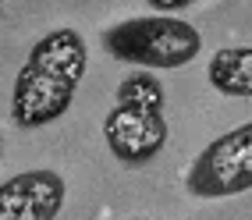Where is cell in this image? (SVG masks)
Here are the masks:
<instances>
[{
  "label": "cell",
  "mask_w": 252,
  "mask_h": 220,
  "mask_svg": "<svg viewBox=\"0 0 252 220\" xmlns=\"http://www.w3.org/2000/svg\"><path fill=\"white\" fill-rule=\"evenodd\" d=\"M103 46L114 61L139 67H185L199 57L203 36L178 14H139L103 32Z\"/></svg>",
  "instance_id": "1"
},
{
  "label": "cell",
  "mask_w": 252,
  "mask_h": 220,
  "mask_svg": "<svg viewBox=\"0 0 252 220\" xmlns=\"http://www.w3.org/2000/svg\"><path fill=\"white\" fill-rule=\"evenodd\" d=\"M189 192L195 199H231L252 189V121L213 139L189 167Z\"/></svg>",
  "instance_id": "2"
},
{
  "label": "cell",
  "mask_w": 252,
  "mask_h": 220,
  "mask_svg": "<svg viewBox=\"0 0 252 220\" xmlns=\"http://www.w3.org/2000/svg\"><path fill=\"white\" fill-rule=\"evenodd\" d=\"M103 139H107V149L121 163L142 167L153 157H160V149L167 146V121L163 114L117 103L103 117Z\"/></svg>",
  "instance_id": "3"
},
{
  "label": "cell",
  "mask_w": 252,
  "mask_h": 220,
  "mask_svg": "<svg viewBox=\"0 0 252 220\" xmlns=\"http://www.w3.org/2000/svg\"><path fill=\"white\" fill-rule=\"evenodd\" d=\"M75 99V86L57 82L43 71H36L32 64H25L11 89V121L18 128H43L54 125L68 114Z\"/></svg>",
  "instance_id": "4"
},
{
  "label": "cell",
  "mask_w": 252,
  "mask_h": 220,
  "mask_svg": "<svg viewBox=\"0 0 252 220\" xmlns=\"http://www.w3.org/2000/svg\"><path fill=\"white\" fill-rule=\"evenodd\" d=\"M68 199L57 171H25L0 185V220H54Z\"/></svg>",
  "instance_id": "5"
},
{
  "label": "cell",
  "mask_w": 252,
  "mask_h": 220,
  "mask_svg": "<svg viewBox=\"0 0 252 220\" xmlns=\"http://www.w3.org/2000/svg\"><path fill=\"white\" fill-rule=\"evenodd\" d=\"M29 64L36 67V71L57 78V82H68V86L78 89V82L89 67V46L75 29H54L29 50Z\"/></svg>",
  "instance_id": "6"
},
{
  "label": "cell",
  "mask_w": 252,
  "mask_h": 220,
  "mask_svg": "<svg viewBox=\"0 0 252 220\" xmlns=\"http://www.w3.org/2000/svg\"><path fill=\"white\" fill-rule=\"evenodd\" d=\"M206 78L220 96L252 99V46H224V50H217L210 57Z\"/></svg>",
  "instance_id": "7"
},
{
  "label": "cell",
  "mask_w": 252,
  "mask_h": 220,
  "mask_svg": "<svg viewBox=\"0 0 252 220\" xmlns=\"http://www.w3.org/2000/svg\"><path fill=\"white\" fill-rule=\"evenodd\" d=\"M117 103L135 107V110L163 114L167 89H163V82L153 75V67H142V71H131V75L121 78V86H117Z\"/></svg>",
  "instance_id": "8"
},
{
  "label": "cell",
  "mask_w": 252,
  "mask_h": 220,
  "mask_svg": "<svg viewBox=\"0 0 252 220\" xmlns=\"http://www.w3.org/2000/svg\"><path fill=\"white\" fill-rule=\"evenodd\" d=\"M149 7H157V11H163V14H174V11H185V7H192L195 0H146Z\"/></svg>",
  "instance_id": "9"
},
{
  "label": "cell",
  "mask_w": 252,
  "mask_h": 220,
  "mask_svg": "<svg viewBox=\"0 0 252 220\" xmlns=\"http://www.w3.org/2000/svg\"><path fill=\"white\" fill-rule=\"evenodd\" d=\"M0 14H4V4H0Z\"/></svg>",
  "instance_id": "10"
}]
</instances>
